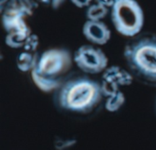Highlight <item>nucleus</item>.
I'll return each instance as SVG.
<instances>
[{
	"label": "nucleus",
	"instance_id": "14",
	"mask_svg": "<svg viewBox=\"0 0 156 150\" xmlns=\"http://www.w3.org/2000/svg\"><path fill=\"white\" fill-rule=\"evenodd\" d=\"M101 90L102 95L108 98V97L115 94L117 92H119L120 91V87H118L117 85H115L112 82H110L108 81L102 80V82L101 83Z\"/></svg>",
	"mask_w": 156,
	"mask_h": 150
},
{
	"label": "nucleus",
	"instance_id": "17",
	"mask_svg": "<svg viewBox=\"0 0 156 150\" xmlns=\"http://www.w3.org/2000/svg\"><path fill=\"white\" fill-rule=\"evenodd\" d=\"M97 4L102 5L106 7H112L118 0H95Z\"/></svg>",
	"mask_w": 156,
	"mask_h": 150
},
{
	"label": "nucleus",
	"instance_id": "8",
	"mask_svg": "<svg viewBox=\"0 0 156 150\" xmlns=\"http://www.w3.org/2000/svg\"><path fill=\"white\" fill-rule=\"evenodd\" d=\"M31 78L35 85L45 93H49L58 89L61 85V81L59 80H53L50 78H47L39 74L36 70L31 71Z\"/></svg>",
	"mask_w": 156,
	"mask_h": 150
},
{
	"label": "nucleus",
	"instance_id": "4",
	"mask_svg": "<svg viewBox=\"0 0 156 150\" xmlns=\"http://www.w3.org/2000/svg\"><path fill=\"white\" fill-rule=\"evenodd\" d=\"M72 56L64 49H50L44 51L38 58L34 69L44 77L62 81V76L71 68Z\"/></svg>",
	"mask_w": 156,
	"mask_h": 150
},
{
	"label": "nucleus",
	"instance_id": "15",
	"mask_svg": "<svg viewBox=\"0 0 156 150\" xmlns=\"http://www.w3.org/2000/svg\"><path fill=\"white\" fill-rule=\"evenodd\" d=\"M39 45V39L38 37L35 34H31L26 40L24 44V49L27 52H35Z\"/></svg>",
	"mask_w": 156,
	"mask_h": 150
},
{
	"label": "nucleus",
	"instance_id": "12",
	"mask_svg": "<svg viewBox=\"0 0 156 150\" xmlns=\"http://www.w3.org/2000/svg\"><path fill=\"white\" fill-rule=\"evenodd\" d=\"M125 100H126V98H125L124 93L120 90L115 94H113L106 99L105 108L108 112H111V113L117 112L125 104Z\"/></svg>",
	"mask_w": 156,
	"mask_h": 150
},
{
	"label": "nucleus",
	"instance_id": "13",
	"mask_svg": "<svg viewBox=\"0 0 156 150\" xmlns=\"http://www.w3.org/2000/svg\"><path fill=\"white\" fill-rule=\"evenodd\" d=\"M109 12L108 7L100 5V4H94L88 7L86 11V16L88 20L92 21H101V19L104 18Z\"/></svg>",
	"mask_w": 156,
	"mask_h": 150
},
{
	"label": "nucleus",
	"instance_id": "16",
	"mask_svg": "<svg viewBox=\"0 0 156 150\" xmlns=\"http://www.w3.org/2000/svg\"><path fill=\"white\" fill-rule=\"evenodd\" d=\"M70 2L73 5H75L77 7L81 8V7H84V6H88L90 4L91 0H70Z\"/></svg>",
	"mask_w": 156,
	"mask_h": 150
},
{
	"label": "nucleus",
	"instance_id": "2",
	"mask_svg": "<svg viewBox=\"0 0 156 150\" xmlns=\"http://www.w3.org/2000/svg\"><path fill=\"white\" fill-rule=\"evenodd\" d=\"M124 58L133 72L156 82V37L144 36L129 42Z\"/></svg>",
	"mask_w": 156,
	"mask_h": 150
},
{
	"label": "nucleus",
	"instance_id": "11",
	"mask_svg": "<svg viewBox=\"0 0 156 150\" xmlns=\"http://www.w3.org/2000/svg\"><path fill=\"white\" fill-rule=\"evenodd\" d=\"M31 30H23V31H14L7 33L5 37V44L13 49H18L24 47V44L27 38L31 35Z\"/></svg>",
	"mask_w": 156,
	"mask_h": 150
},
{
	"label": "nucleus",
	"instance_id": "7",
	"mask_svg": "<svg viewBox=\"0 0 156 150\" xmlns=\"http://www.w3.org/2000/svg\"><path fill=\"white\" fill-rule=\"evenodd\" d=\"M102 80L114 83L118 87L129 86L133 83V78L132 74L120 66L108 67L102 72Z\"/></svg>",
	"mask_w": 156,
	"mask_h": 150
},
{
	"label": "nucleus",
	"instance_id": "9",
	"mask_svg": "<svg viewBox=\"0 0 156 150\" xmlns=\"http://www.w3.org/2000/svg\"><path fill=\"white\" fill-rule=\"evenodd\" d=\"M38 57L35 52H21L16 59V66L22 72L32 71L37 65Z\"/></svg>",
	"mask_w": 156,
	"mask_h": 150
},
{
	"label": "nucleus",
	"instance_id": "18",
	"mask_svg": "<svg viewBox=\"0 0 156 150\" xmlns=\"http://www.w3.org/2000/svg\"><path fill=\"white\" fill-rule=\"evenodd\" d=\"M37 1H39L40 3H43V4H45V5H51V4H52V1H53V0H37Z\"/></svg>",
	"mask_w": 156,
	"mask_h": 150
},
{
	"label": "nucleus",
	"instance_id": "6",
	"mask_svg": "<svg viewBox=\"0 0 156 150\" xmlns=\"http://www.w3.org/2000/svg\"><path fill=\"white\" fill-rule=\"evenodd\" d=\"M82 32L90 42L96 45H104L111 38V30L101 21H86Z\"/></svg>",
	"mask_w": 156,
	"mask_h": 150
},
{
	"label": "nucleus",
	"instance_id": "10",
	"mask_svg": "<svg viewBox=\"0 0 156 150\" xmlns=\"http://www.w3.org/2000/svg\"><path fill=\"white\" fill-rule=\"evenodd\" d=\"M5 7L15 9L21 12L26 16H32L34 11L37 8V3L34 0H9L5 8Z\"/></svg>",
	"mask_w": 156,
	"mask_h": 150
},
{
	"label": "nucleus",
	"instance_id": "3",
	"mask_svg": "<svg viewBox=\"0 0 156 150\" xmlns=\"http://www.w3.org/2000/svg\"><path fill=\"white\" fill-rule=\"evenodd\" d=\"M112 20L120 34L134 37L143 28L144 12L135 0H118L112 7Z\"/></svg>",
	"mask_w": 156,
	"mask_h": 150
},
{
	"label": "nucleus",
	"instance_id": "5",
	"mask_svg": "<svg viewBox=\"0 0 156 150\" xmlns=\"http://www.w3.org/2000/svg\"><path fill=\"white\" fill-rule=\"evenodd\" d=\"M76 65L84 72L97 74L103 72L108 67V58L105 53L97 47L83 45L74 53L73 57Z\"/></svg>",
	"mask_w": 156,
	"mask_h": 150
},
{
	"label": "nucleus",
	"instance_id": "1",
	"mask_svg": "<svg viewBox=\"0 0 156 150\" xmlns=\"http://www.w3.org/2000/svg\"><path fill=\"white\" fill-rule=\"evenodd\" d=\"M101 96V84L87 78H80L69 81L61 87L58 102L63 109L87 113L100 103Z\"/></svg>",
	"mask_w": 156,
	"mask_h": 150
}]
</instances>
